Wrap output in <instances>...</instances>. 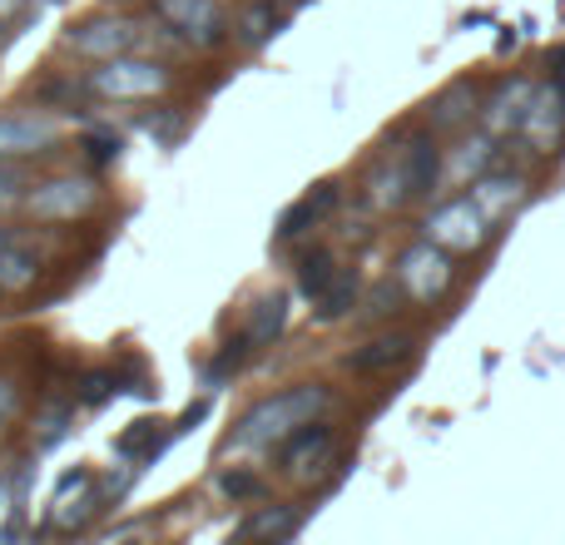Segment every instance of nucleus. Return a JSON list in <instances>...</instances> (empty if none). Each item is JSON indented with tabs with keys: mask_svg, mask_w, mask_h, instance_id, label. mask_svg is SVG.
I'll return each instance as SVG.
<instances>
[{
	"mask_svg": "<svg viewBox=\"0 0 565 545\" xmlns=\"http://www.w3.org/2000/svg\"><path fill=\"white\" fill-rule=\"evenodd\" d=\"M332 272H338V258H332L328 248H308V254L298 258V288L308 292V298H318L332 282Z\"/></svg>",
	"mask_w": 565,
	"mask_h": 545,
	"instance_id": "nucleus-24",
	"label": "nucleus"
},
{
	"mask_svg": "<svg viewBox=\"0 0 565 545\" xmlns=\"http://www.w3.org/2000/svg\"><path fill=\"white\" fill-rule=\"evenodd\" d=\"M70 421H75V412H70V407H50L45 417L35 421V447L40 451L60 447V441H65V431H70Z\"/></svg>",
	"mask_w": 565,
	"mask_h": 545,
	"instance_id": "nucleus-26",
	"label": "nucleus"
},
{
	"mask_svg": "<svg viewBox=\"0 0 565 545\" xmlns=\"http://www.w3.org/2000/svg\"><path fill=\"white\" fill-rule=\"evenodd\" d=\"M332 451H338V431L328 421H302L288 441H282V477L292 481H318L332 467Z\"/></svg>",
	"mask_w": 565,
	"mask_h": 545,
	"instance_id": "nucleus-7",
	"label": "nucleus"
},
{
	"mask_svg": "<svg viewBox=\"0 0 565 545\" xmlns=\"http://www.w3.org/2000/svg\"><path fill=\"white\" fill-rule=\"evenodd\" d=\"M332 402V392L322 382H302V387H282L274 397L254 402V407L238 417L234 437H228V451H268V447H282L302 421L322 417Z\"/></svg>",
	"mask_w": 565,
	"mask_h": 545,
	"instance_id": "nucleus-1",
	"label": "nucleus"
},
{
	"mask_svg": "<svg viewBox=\"0 0 565 545\" xmlns=\"http://www.w3.org/2000/svg\"><path fill=\"white\" fill-rule=\"evenodd\" d=\"M154 427H159V421H135V427L119 437V457H139V461L159 457V447H164V441L154 437Z\"/></svg>",
	"mask_w": 565,
	"mask_h": 545,
	"instance_id": "nucleus-25",
	"label": "nucleus"
},
{
	"mask_svg": "<svg viewBox=\"0 0 565 545\" xmlns=\"http://www.w3.org/2000/svg\"><path fill=\"white\" fill-rule=\"evenodd\" d=\"M6 244H15V234H10V228H0V248H6Z\"/></svg>",
	"mask_w": 565,
	"mask_h": 545,
	"instance_id": "nucleus-33",
	"label": "nucleus"
},
{
	"mask_svg": "<svg viewBox=\"0 0 565 545\" xmlns=\"http://www.w3.org/2000/svg\"><path fill=\"white\" fill-rule=\"evenodd\" d=\"M298 526H302V511H292V506H258L254 516L238 526V536H244V541H292V536H298Z\"/></svg>",
	"mask_w": 565,
	"mask_h": 545,
	"instance_id": "nucleus-19",
	"label": "nucleus"
},
{
	"mask_svg": "<svg viewBox=\"0 0 565 545\" xmlns=\"http://www.w3.org/2000/svg\"><path fill=\"white\" fill-rule=\"evenodd\" d=\"M204 417H209V402H194V407H189L184 417H179V427H174V431H189L194 421H204Z\"/></svg>",
	"mask_w": 565,
	"mask_h": 545,
	"instance_id": "nucleus-32",
	"label": "nucleus"
},
{
	"mask_svg": "<svg viewBox=\"0 0 565 545\" xmlns=\"http://www.w3.org/2000/svg\"><path fill=\"white\" fill-rule=\"evenodd\" d=\"M159 15L169 20V30H179V40L194 50H214L228 40V15L218 0H159Z\"/></svg>",
	"mask_w": 565,
	"mask_h": 545,
	"instance_id": "nucleus-4",
	"label": "nucleus"
},
{
	"mask_svg": "<svg viewBox=\"0 0 565 545\" xmlns=\"http://www.w3.org/2000/svg\"><path fill=\"white\" fill-rule=\"evenodd\" d=\"M521 129H526L531 149H546V154H556L561 135H565V99L556 95V89H531L526 115H521Z\"/></svg>",
	"mask_w": 565,
	"mask_h": 545,
	"instance_id": "nucleus-11",
	"label": "nucleus"
},
{
	"mask_svg": "<svg viewBox=\"0 0 565 545\" xmlns=\"http://www.w3.org/2000/svg\"><path fill=\"white\" fill-rule=\"evenodd\" d=\"M35 278H40V258L30 248H20V244L0 248V292H25Z\"/></svg>",
	"mask_w": 565,
	"mask_h": 545,
	"instance_id": "nucleus-23",
	"label": "nucleus"
},
{
	"mask_svg": "<svg viewBox=\"0 0 565 545\" xmlns=\"http://www.w3.org/2000/svg\"><path fill=\"white\" fill-rule=\"evenodd\" d=\"M481 109V95H477V85L471 79H457L451 89H441L437 99H431V129H461V125H471V115Z\"/></svg>",
	"mask_w": 565,
	"mask_h": 545,
	"instance_id": "nucleus-17",
	"label": "nucleus"
},
{
	"mask_svg": "<svg viewBox=\"0 0 565 545\" xmlns=\"http://www.w3.org/2000/svg\"><path fill=\"white\" fill-rule=\"evenodd\" d=\"M288 308H292L288 292H264V298L248 308L244 338L254 342V348H274V342L282 338V328H288Z\"/></svg>",
	"mask_w": 565,
	"mask_h": 545,
	"instance_id": "nucleus-15",
	"label": "nucleus"
},
{
	"mask_svg": "<svg viewBox=\"0 0 565 545\" xmlns=\"http://www.w3.org/2000/svg\"><path fill=\"white\" fill-rule=\"evenodd\" d=\"M441 149L431 139H412L407 145V199H431L441 179Z\"/></svg>",
	"mask_w": 565,
	"mask_h": 545,
	"instance_id": "nucleus-18",
	"label": "nucleus"
},
{
	"mask_svg": "<svg viewBox=\"0 0 565 545\" xmlns=\"http://www.w3.org/2000/svg\"><path fill=\"white\" fill-rule=\"evenodd\" d=\"M99 204V184L85 174H55L45 184H35V194L25 199V209L45 224H60V218H79Z\"/></svg>",
	"mask_w": 565,
	"mask_h": 545,
	"instance_id": "nucleus-6",
	"label": "nucleus"
},
{
	"mask_svg": "<svg viewBox=\"0 0 565 545\" xmlns=\"http://www.w3.org/2000/svg\"><path fill=\"white\" fill-rule=\"evenodd\" d=\"M139 40V25L135 20H119V15H95L85 25H75L65 35V45L85 60H115V55H129Z\"/></svg>",
	"mask_w": 565,
	"mask_h": 545,
	"instance_id": "nucleus-9",
	"label": "nucleus"
},
{
	"mask_svg": "<svg viewBox=\"0 0 565 545\" xmlns=\"http://www.w3.org/2000/svg\"><path fill=\"white\" fill-rule=\"evenodd\" d=\"M338 204H342V189H338V179H322V184H312L308 194L298 199V204H288V209H282V218H278V238H302V234H308V228L328 224V218L338 214Z\"/></svg>",
	"mask_w": 565,
	"mask_h": 545,
	"instance_id": "nucleus-10",
	"label": "nucleus"
},
{
	"mask_svg": "<svg viewBox=\"0 0 565 545\" xmlns=\"http://www.w3.org/2000/svg\"><path fill=\"white\" fill-rule=\"evenodd\" d=\"M521 199H526V179L511 174V169H491V174H481L477 184H471V204H477L491 224H501Z\"/></svg>",
	"mask_w": 565,
	"mask_h": 545,
	"instance_id": "nucleus-12",
	"label": "nucleus"
},
{
	"mask_svg": "<svg viewBox=\"0 0 565 545\" xmlns=\"http://www.w3.org/2000/svg\"><path fill=\"white\" fill-rule=\"evenodd\" d=\"M491 149H497V139H491V135H471L467 145H461L457 154L447 159V174L457 179V184H467V179H471V184H477V179H481V169H487L491 159H497V154H491Z\"/></svg>",
	"mask_w": 565,
	"mask_h": 545,
	"instance_id": "nucleus-22",
	"label": "nucleus"
},
{
	"mask_svg": "<svg viewBox=\"0 0 565 545\" xmlns=\"http://www.w3.org/2000/svg\"><path fill=\"white\" fill-rule=\"evenodd\" d=\"M174 70L164 60H145V55H115L99 60V70L89 75V89L99 99H154L169 89Z\"/></svg>",
	"mask_w": 565,
	"mask_h": 545,
	"instance_id": "nucleus-2",
	"label": "nucleus"
},
{
	"mask_svg": "<svg viewBox=\"0 0 565 545\" xmlns=\"http://www.w3.org/2000/svg\"><path fill=\"white\" fill-rule=\"evenodd\" d=\"M487 234H491V218L471 204V194L451 199V204H441L437 214L427 218V238L441 244L447 254H477V248L487 244Z\"/></svg>",
	"mask_w": 565,
	"mask_h": 545,
	"instance_id": "nucleus-5",
	"label": "nucleus"
},
{
	"mask_svg": "<svg viewBox=\"0 0 565 545\" xmlns=\"http://www.w3.org/2000/svg\"><path fill=\"white\" fill-rule=\"evenodd\" d=\"M526 99H531V79H501L497 89H491V99L481 109H487V125L491 135H507V129L521 125V115H526Z\"/></svg>",
	"mask_w": 565,
	"mask_h": 545,
	"instance_id": "nucleus-16",
	"label": "nucleus"
},
{
	"mask_svg": "<svg viewBox=\"0 0 565 545\" xmlns=\"http://www.w3.org/2000/svg\"><path fill=\"white\" fill-rule=\"evenodd\" d=\"M179 125H184V119H179L174 109H164V115H159V119H145V129H149V135H154V139H164V145L179 135Z\"/></svg>",
	"mask_w": 565,
	"mask_h": 545,
	"instance_id": "nucleus-31",
	"label": "nucleus"
},
{
	"mask_svg": "<svg viewBox=\"0 0 565 545\" xmlns=\"http://www.w3.org/2000/svg\"><path fill=\"white\" fill-rule=\"evenodd\" d=\"M282 25H288V15H282L274 0H254V6H248L244 15L234 20V35H238V45L254 50V45H268V40H274Z\"/></svg>",
	"mask_w": 565,
	"mask_h": 545,
	"instance_id": "nucleus-20",
	"label": "nucleus"
},
{
	"mask_svg": "<svg viewBox=\"0 0 565 545\" xmlns=\"http://www.w3.org/2000/svg\"><path fill=\"white\" fill-rule=\"evenodd\" d=\"M15 412H20V387L10 377H0V427L15 421Z\"/></svg>",
	"mask_w": 565,
	"mask_h": 545,
	"instance_id": "nucleus-30",
	"label": "nucleus"
},
{
	"mask_svg": "<svg viewBox=\"0 0 565 545\" xmlns=\"http://www.w3.org/2000/svg\"><path fill=\"white\" fill-rule=\"evenodd\" d=\"M358 272H352V268H338V272H332V282H328V288H322L318 292V298H312V302H318V322H338V318H348V312L352 308H358Z\"/></svg>",
	"mask_w": 565,
	"mask_h": 545,
	"instance_id": "nucleus-21",
	"label": "nucleus"
},
{
	"mask_svg": "<svg viewBox=\"0 0 565 545\" xmlns=\"http://www.w3.org/2000/svg\"><path fill=\"white\" fill-rule=\"evenodd\" d=\"M397 282L412 302H437L451 288V254L441 244H431V238L427 244H412L397 258Z\"/></svg>",
	"mask_w": 565,
	"mask_h": 545,
	"instance_id": "nucleus-3",
	"label": "nucleus"
},
{
	"mask_svg": "<svg viewBox=\"0 0 565 545\" xmlns=\"http://www.w3.org/2000/svg\"><path fill=\"white\" fill-rule=\"evenodd\" d=\"M367 199L377 209H402L412 204L407 199V149H392V154H382L377 164H372L367 174Z\"/></svg>",
	"mask_w": 565,
	"mask_h": 545,
	"instance_id": "nucleus-13",
	"label": "nucleus"
},
{
	"mask_svg": "<svg viewBox=\"0 0 565 545\" xmlns=\"http://www.w3.org/2000/svg\"><path fill=\"white\" fill-rule=\"evenodd\" d=\"M412 348H417V342H412L407 332H387V338L362 342V348L348 357V367H352V372H362V377H382V372L402 367V362L412 357Z\"/></svg>",
	"mask_w": 565,
	"mask_h": 545,
	"instance_id": "nucleus-14",
	"label": "nucleus"
},
{
	"mask_svg": "<svg viewBox=\"0 0 565 545\" xmlns=\"http://www.w3.org/2000/svg\"><path fill=\"white\" fill-rule=\"evenodd\" d=\"M20 199H25V169L15 159H0V209L20 204Z\"/></svg>",
	"mask_w": 565,
	"mask_h": 545,
	"instance_id": "nucleus-27",
	"label": "nucleus"
},
{
	"mask_svg": "<svg viewBox=\"0 0 565 545\" xmlns=\"http://www.w3.org/2000/svg\"><path fill=\"white\" fill-rule=\"evenodd\" d=\"M115 392H119L115 372H89V377H85V387H79V402H85V407H99V402H105V397H115Z\"/></svg>",
	"mask_w": 565,
	"mask_h": 545,
	"instance_id": "nucleus-28",
	"label": "nucleus"
},
{
	"mask_svg": "<svg viewBox=\"0 0 565 545\" xmlns=\"http://www.w3.org/2000/svg\"><path fill=\"white\" fill-rule=\"evenodd\" d=\"M55 139H60V125L45 109H10V115H0V159L45 154Z\"/></svg>",
	"mask_w": 565,
	"mask_h": 545,
	"instance_id": "nucleus-8",
	"label": "nucleus"
},
{
	"mask_svg": "<svg viewBox=\"0 0 565 545\" xmlns=\"http://www.w3.org/2000/svg\"><path fill=\"white\" fill-rule=\"evenodd\" d=\"M218 487H224L234 501H254V496H264V481L248 477V471H224V477H218Z\"/></svg>",
	"mask_w": 565,
	"mask_h": 545,
	"instance_id": "nucleus-29",
	"label": "nucleus"
}]
</instances>
